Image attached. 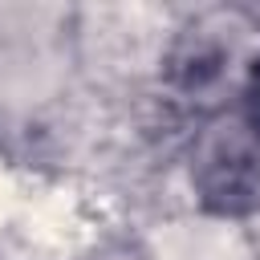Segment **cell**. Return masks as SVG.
I'll return each mask as SVG.
<instances>
[{
	"mask_svg": "<svg viewBox=\"0 0 260 260\" xmlns=\"http://www.w3.org/2000/svg\"><path fill=\"white\" fill-rule=\"evenodd\" d=\"M191 183L215 215H248L260 207V146L236 118L199 142Z\"/></svg>",
	"mask_w": 260,
	"mask_h": 260,
	"instance_id": "obj_1",
	"label": "cell"
},
{
	"mask_svg": "<svg viewBox=\"0 0 260 260\" xmlns=\"http://www.w3.org/2000/svg\"><path fill=\"white\" fill-rule=\"evenodd\" d=\"M240 126H244V134L260 146V57L248 65V73H244V85H240V106H236V114H232Z\"/></svg>",
	"mask_w": 260,
	"mask_h": 260,
	"instance_id": "obj_2",
	"label": "cell"
}]
</instances>
